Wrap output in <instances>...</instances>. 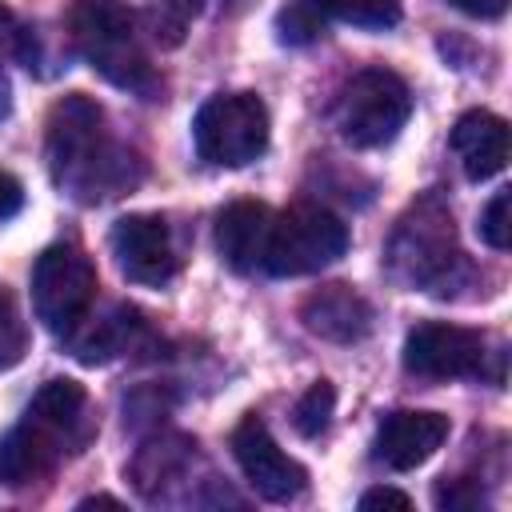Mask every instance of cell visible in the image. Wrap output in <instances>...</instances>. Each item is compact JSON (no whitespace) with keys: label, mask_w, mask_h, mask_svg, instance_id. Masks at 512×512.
Listing matches in <instances>:
<instances>
[{"label":"cell","mask_w":512,"mask_h":512,"mask_svg":"<svg viewBox=\"0 0 512 512\" xmlns=\"http://www.w3.org/2000/svg\"><path fill=\"white\" fill-rule=\"evenodd\" d=\"M144 336V320L132 312V308H112L108 316H100L92 328H76L68 332L72 340V352L80 364H108L112 356L136 348V340Z\"/></svg>","instance_id":"obj_17"},{"label":"cell","mask_w":512,"mask_h":512,"mask_svg":"<svg viewBox=\"0 0 512 512\" xmlns=\"http://www.w3.org/2000/svg\"><path fill=\"white\" fill-rule=\"evenodd\" d=\"M232 456L244 472V480L256 488V496L264 500H296L304 488H308V472L304 464H296L268 432V424L260 416H244L236 428H232Z\"/></svg>","instance_id":"obj_10"},{"label":"cell","mask_w":512,"mask_h":512,"mask_svg":"<svg viewBox=\"0 0 512 512\" xmlns=\"http://www.w3.org/2000/svg\"><path fill=\"white\" fill-rule=\"evenodd\" d=\"M324 20L352 28H392L400 20V0H308Z\"/></svg>","instance_id":"obj_20"},{"label":"cell","mask_w":512,"mask_h":512,"mask_svg":"<svg viewBox=\"0 0 512 512\" xmlns=\"http://www.w3.org/2000/svg\"><path fill=\"white\" fill-rule=\"evenodd\" d=\"M200 160L216 168H244L268 148V108L256 92H220L200 104L192 120Z\"/></svg>","instance_id":"obj_6"},{"label":"cell","mask_w":512,"mask_h":512,"mask_svg":"<svg viewBox=\"0 0 512 512\" xmlns=\"http://www.w3.org/2000/svg\"><path fill=\"white\" fill-rule=\"evenodd\" d=\"M24 208V184L12 172H0V220H12Z\"/></svg>","instance_id":"obj_28"},{"label":"cell","mask_w":512,"mask_h":512,"mask_svg":"<svg viewBox=\"0 0 512 512\" xmlns=\"http://www.w3.org/2000/svg\"><path fill=\"white\" fill-rule=\"evenodd\" d=\"M4 60H28V28L8 4H0V64Z\"/></svg>","instance_id":"obj_26"},{"label":"cell","mask_w":512,"mask_h":512,"mask_svg":"<svg viewBox=\"0 0 512 512\" xmlns=\"http://www.w3.org/2000/svg\"><path fill=\"white\" fill-rule=\"evenodd\" d=\"M84 404H88L84 388L76 380H68V376H56V380H44L40 384V392L32 396V404H28L24 416H32V420L48 424L52 432H60L68 440V448L76 452L88 440V432H92L88 420H84Z\"/></svg>","instance_id":"obj_16"},{"label":"cell","mask_w":512,"mask_h":512,"mask_svg":"<svg viewBox=\"0 0 512 512\" xmlns=\"http://www.w3.org/2000/svg\"><path fill=\"white\" fill-rule=\"evenodd\" d=\"M96 300V264L76 244H52L32 264V308L36 320L68 336L84 324L88 308Z\"/></svg>","instance_id":"obj_7"},{"label":"cell","mask_w":512,"mask_h":512,"mask_svg":"<svg viewBox=\"0 0 512 512\" xmlns=\"http://www.w3.org/2000/svg\"><path fill=\"white\" fill-rule=\"evenodd\" d=\"M324 16L308 4V0H292L280 16H276V32L284 44H312L316 36H324Z\"/></svg>","instance_id":"obj_23"},{"label":"cell","mask_w":512,"mask_h":512,"mask_svg":"<svg viewBox=\"0 0 512 512\" xmlns=\"http://www.w3.org/2000/svg\"><path fill=\"white\" fill-rule=\"evenodd\" d=\"M28 352V324L12 292H0V368H16Z\"/></svg>","instance_id":"obj_22"},{"label":"cell","mask_w":512,"mask_h":512,"mask_svg":"<svg viewBox=\"0 0 512 512\" xmlns=\"http://www.w3.org/2000/svg\"><path fill=\"white\" fill-rule=\"evenodd\" d=\"M192 448H196V444H192L188 436H160V440H148V444L136 452L132 468H128L132 484H136L144 496H156V488H160L164 480H172V476L184 472V464L192 460Z\"/></svg>","instance_id":"obj_18"},{"label":"cell","mask_w":512,"mask_h":512,"mask_svg":"<svg viewBox=\"0 0 512 512\" xmlns=\"http://www.w3.org/2000/svg\"><path fill=\"white\" fill-rule=\"evenodd\" d=\"M332 412H336V388H332L328 380H316V384L296 400V408H292V424H296L300 436L316 440L320 432H328Z\"/></svg>","instance_id":"obj_21"},{"label":"cell","mask_w":512,"mask_h":512,"mask_svg":"<svg viewBox=\"0 0 512 512\" xmlns=\"http://www.w3.org/2000/svg\"><path fill=\"white\" fill-rule=\"evenodd\" d=\"M436 508L440 512H480L484 508V488L468 476H452L436 484Z\"/></svg>","instance_id":"obj_25"},{"label":"cell","mask_w":512,"mask_h":512,"mask_svg":"<svg viewBox=\"0 0 512 512\" xmlns=\"http://www.w3.org/2000/svg\"><path fill=\"white\" fill-rule=\"evenodd\" d=\"M348 252V224L320 204H292L272 216L264 272L268 276H312Z\"/></svg>","instance_id":"obj_5"},{"label":"cell","mask_w":512,"mask_h":512,"mask_svg":"<svg viewBox=\"0 0 512 512\" xmlns=\"http://www.w3.org/2000/svg\"><path fill=\"white\" fill-rule=\"evenodd\" d=\"M384 264L404 288H420L432 296H448L452 288H460L468 260L456 240L452 208L436 192L412 200L408 212L396 220L384 248Z\"/></svg>","instance_id":"obj_2"},{"label":"cell","mask_w":512,"mask_h":512,"mask_svg":"<svg viewBox=\"0 0 512 512\" xmlns=\"http://www.w3.org/2000/svg\"><path fill=\"white\" fill-rule=\"evenodd\" d=\"M80 508H120V500L116 496H88V500H80Z\"/></svg>","instance_id":"obj_30"},{"label":"cell","mask_w":512,"mask_h":512,"mask_svg":"<svg viewBox=\"0 0 512 512\" xmlns=\"http://www.w3.org/2000/svg\"><path fill=\"white\" fill-rule=\"evenodd\" d=\"M64 452H72V448H68V440L60 432H52L48 424L24 416L0 440V484L24 488V484L44 480L64 460Z\"/></svg>","instance_id":"obj_13"},{"label":"cell","mask_w":512,"mask_h":512,"mask_svg":"<svg viewBox=\"0 0 512 512\" xmlns=\"http://www.w3.org/2000/svg\"><path fill=\"white\" fill-rule=\"evenodd\" d=\"M444 440H448V416L444 412L400 408V412L380 420L376 440H372V456L392 472H412L428 456H436V448Z\"/></svg>","instance_id":"obj_11"},{"label":"cell","mask_w":512,"mask_h":512,"mask_svg":"<svg viewBox=\"0 0 512 512\" xmlns=\"http://www.w3.org/2000/svg\"><path fill=\"white\" fill-rule=\"evenodd\" d=\"M488 360V340L476 328L424 320L404 336V368L420 380H464L480 376Z\"/></svg>","instance_id":"obj_8"},{"label":"cell","mask_w":512,"mask_h":512,"mask_svg":"<svg viewBox=\"0 0 512 512\" xmlns=\"http://www.w3.org/2000/svg\"><path fill=\"white\" fill-rule=\"evenodd\" d=\"M448 4L468 12V16H480V20H496L508 12V0H448Z\"/></svg>","instance_id":"obj_29"},{"label":"cell","mask_w":512,"mask_h":512,"mask_svg":"<svg viewBox=\"0 0 512 512\" xmlns=\"http://www.w3.org/2000/svg\"><path fill=\"white\" fill-rule=\"evenodd\" d=\"M408 116H412V92L388 68L356 72L340 88L336 108H332V124L352 148H380L396 140Z\"/></svg>","instance_id":"obj_4"},{"label":"cell","mask_w":512,"mask_h":512,"mask_svg":"<svg viewBox=\"0 0 512 512\" xmlns=\"http://www.w3.org/2000/svg\"><path fill=\"white\" fill-rule=\"evenodd\" d=\"M108 244H112V256H116L120 272L132 284L160 288V284H168L180 272V252H176L172 228L156 212L120 216L112 224V232H108Z\"/></svg>","instance_id":"obj_9"},{"label":"cell","mask_w":512,"mask_h":512,"mask_svg":"<svg viewBox=\"0 0 512 512\" xmlns=\"http://www.w3.org/2000/svg\"><path fill=\"white\" fill-rule=\"evenodd\" d=\"M196 12H200V0H152L144 12H136V24L156 48H180Z\"/></svg>","instance_id":"obj_19"},{"label":"cell","mask_w":512,"mask_h":512,"mask_svg":"<svg viewBox=\"0 0 512 512\" xmlns=\"http://www.w3.org/2000/svg\"><path fill=\"white\" fill-rule=\"evenodd\" d=\"M300 320L312 336L332 340V344H356L372 332V304L352 288V284H320L304 296Z\"/></svg>","instance_id":"obj_12"},{"label":"cell","mask_w":512,"mask_h":512,"mask_svg":"<svg viewBox=\"0 0 512 512\" xmlns=\"http://www.w3.org/2000/svg\"><path fill=\"white\" fill-rule=\"evenodd\" d=\"M452 152L468 180H492L508 164V124L488 108H472L452 124Z\"/></svg>","instance_id":"obj_14"},{"label":"cell","mask_w":512,"mask_h":512,"mask_svg":"<svg viewBox=\"0 0 512 512\" xmlns=\"http://www.w3.org/2000/svg\"><path fill=\"white\" fill-rule=\"evenodd\" d=\"M272 208L260 200H236L216 216V252L232 272H256L264 268Z\"/></svg>","instance_id":"obj_15"},{"label":"cell","mask_w":512,"mask_h":512,"mask_svg":"<svg viewBox=\"0 0 512 512\" xmlns=\"http://www.w3.org/2000/svg\"><path fill=\"white\" fill-rule=\"evenodd\" d=\"M360 508H364V512H372V508H396V512H408L412 500H408L404 492H396V488H368V492L360 496Z\"/></svg>","instance_id":"obj_27"},{"label":"cell","mask_w":512,"mask_h":512,"mask_svg":"<svg viewBox=\"0 0 512 512\" xmlns=\"http://www.w3.org/2000/svg\"><path fill=\"white\" fill-rule=\"evenodd\" d=\"M508 208H512V196L508 192H496L480 216V240L496 252H508L512 244V220H508Z\"/></svg>","instance_id":"obj_24"},{"label":"cell","mask_w":512,"mask_h":512,"mask_svg":"<svg viewBox=\"0 0 512 512\" xmlns=\"http://www.w3.org/2000/svg\"><path fill=\"white\" fill-rule=\"evenodd\" d=\"M68 40L108 84L128 88V92L156 88V72L140 44L136 12L124 0H72Z\"/></svg>","instance_id":"obj_3"},{"label":"cell","mask_w":512,"mask_h":512,"mask_svg":"<svg viewBox=\"0 0 512 512\" xmlns=\"http://www.w3.org/2000/svg\"><path fill=\"white\" fill-rule=\"evenodd\" d=\"M44 148H48V168L52 180L72 192L84 204L120 196L128 188L140 184L144 164L132 148H120L116 140H108L104 132V108L84 96V92H68L48 108V124H44Z\"/></svg>","instance_id":"obj_1"}]
</instances>
